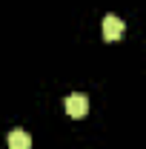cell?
Listing matches in <instances>:
<instances>
[{
    "label": "cell",
    "mask_w": 146,
    "mask_h": 149,
    "mask_svg": "<svg viewBox=\"0 0 146 149\" xmlns=\"http://www.w3.org/2000/svg\"><path fill=\"white\" fill-rule=\"evenodd\" d=\"M86 112H89V97L83 92H72L66 97V115L69 118H83Z\"/></svg>",
    "instance_id": "1"
},
{
    "label": "cell",
    "mask_w": 146,
    "mask_h": 149,
    "mask_svg": "<svg viewBox=\"0 0 146 149\" xmlns=\"http://www.w3.org/2000/svg\"><path fill=\"white\" fill-rule=\"evenodd\" d=\"M100 26H103V40H120L123 37V29H126L123 20L117 17V15H106Z\"/></svg>",
    "instance_id": "2"
},
{
    "label": "cell",
    "mask_w": 146,
    "mask_h": 149,
    "mask_svg": "<svg viewBox=\"0 0 146 149\" xmlns=\"http://www.w3.org/2000/svg\"><path fill=\"white\" fill-rule=\"evenodd\" d=\"M6 143H9V149H32V138L23 129H12L9 138H6Z\"/></svg>",
    "instance_id": "3"
}]
</instances>
